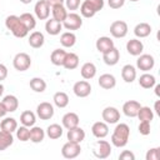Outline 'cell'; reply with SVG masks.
<instances>
[{
	"mask_svg": "<svg viewBox=\"0 0 160 160\" xmlns=\"http://www.w3.org/2000/svg\"><path fill=\"white\" fill-rule=\"evenodd\" d=\"M66 58V51L62 49H55L51 55H50V61L55 65V66H62L64 61Z\"/></svg>",
	"mask_w": 160,
	"mask_h": 160,
	"instance_id": "28",
	"label": "cell"
},
{
	"mask_svg": "<svg viewBox=\"0 0 160 160\" xmlns=\"http://www.w3.org/2000/svg\"><path fill=\"white\" fill-rule=\"evenodd\" d=\"M119 59H120V52H119V50H118L115 46L102 54V60H104V62H105L106 65H109V66L116 65V64L119 62Z\"/></svg>",
	"mask_w": 160,
	"mask_h": 160,
	"instance_id": "17",
	"label": "cell"
},
{
	"mask_svg": "<svg viewBox=\"0 0 160 160\" xmlns=\"http://www.w3.org/2000/svg\"><path fill=\"white\" fill-rule=\"evenodd\" d=\"M34 12L39 20H46L50 15V5L46 0H39L34 6Z\"/></svg>",
	"mask_w": 160,
	"mask_h": 160,
	"instance_id": "13",
	"label": "cell"
},
{
	"mask_svg": "<svg viewBox=\"0 0 160 160\" xmlns=\"http://www.w3.org/2000/svg\"><path fill=\"white\" fill-rule=\"evenodd\" d=\"M154 110L156 111V114H159V115H160V110H159V100H158V101H155V108H154Z\"/></svg>",
	"mask_w": 160,
	"mask_h": 160,
	"instance_id": "52",
	"label": "cell"
},
{
	"mask_svg": "<svg viewBox=\"0 0 160 160\" xmlns=\"http://www.w3.org/2000/svg\"><path fill=\"white\" fill-rule=\"evenodd\" d=\"M155 84H156V79L151 74L145 72L139 78V85L144 89H151V88H154Z\"/></svg>",
	"mask_w": 160,
	"mask_h": 160,
	"instance_id": "34",
	"label": "cell"
},
{
	"mask_svg": "<svg viewBox=\"0 0 160 160\" xmlns=\"http://www.w3.org/2000/svg\"><path fill=\"white\" fill-rule=\"evenodd\" d=\"M12 65L18 71H26L31 66V58L26 52H18L14 56Z\"/></svg>",
	"mask_w": 160,
	"mask_h": 160,
	"instance_id": "5",
	"label": "cell"
},
{
	"mask_svg": "<svg viewBox=\"0 0 160 160\" xmlns=\"http://www.w3.org/2000/svg\"><path fill=\"white\" fill-rule=\"evenodd\" d=\"M62 66L68 70L76 69L79 66V56L75 52H66V58H65V61H64Z\"/></svg>",
	"mask_w": 160,
	"mask_h": 160,
	"instance_id": "32",
	"label": "cell"
},
{
	"mask_svg": "<svg viewBox=\"0 0 160 160\" xmlns=\"http://www.w3.org/2000/svg\"><path fill=\"white\" fill-rule=\"evenodd\" d=\"M140 106L141 105H140L139 101H136V100H129V101L124 102V105H122V112L128 118H136Z\"/></svg>",
	"mask_w": 160,
	"mask_h": 160,
	"instance_id": "16",
	"label": "cell"
},
{
	"mask_svg": "<svg viewBox=\"0 0 160 160\" xmlns=\"http://www.w3.org/2000/svg\"><path fill=\"white\" fill-rule=\"evenodd\" d=\"M72 91L78 98H86L91 94V85L86 80L76 81L72 86Z\"/></svg>",
	"mask_w": 160,
	"mask_h": 160,
	"instance_id": "11",
	"label": "cell"
},
{
	"mask_svg": "<svg viewBox=\"0 0 160 160\" xmlns=\"http://www.w3.org/2000/svg\"><path fill=\"white\" fill-rule=\"evenodd\" d=\"M5 26L8 30L11 31V34L15 38H19V39L25 38L29 34V30L20 20V16H16V15H9L5 19Z\"/></svg>",
	"mask_w": 160,
	"mask_h": 160,
	"instance_id": "2",
	"label": "cell"
},
{
	"mask_svg": "<svg viewBox=\"0 0 160 160\" xmlns=\"http://www.w3.org/2000/svg\"><path fill=\"white\" fill-rule=\"evenodd\" d=\"M32 0H20V2H22V4H30Z\"/></svg>",
	"mask_w": 160,
	"mask_h": 160,
	"instance_id": "54",
	"label": "cell"
},
{
	"mask_svg": "<svg viewBox=\"0 0 160 160\" xmlns=\"http://www.w3.org/2000/svg\"><path fill=\"white\" fill-rule=\"evenodd\" d=\"M45 138V131L40 126H31L30 129V140L34 144H39L44 140Z\"/></svg>",
	"mask_w": 160,
	"mask_h": 160,
	"instance_id": "38",
	"label": "cell"
},
{
	"mask_svg": "<svg viewBox=\"0 0 160 160\" xmlns=\"http://www.w3.org/2000/svg\"><path fill=\"white\" fill-rule=\"evenodd\" d=\"M16 138L20 141H28L30 140V129L28 126H20L16 129Z\"/></svg>",
	"mask_w": 160,
	"mask_h": 160,
	"instance_id": "42",
	"label": "cell"
},
{
	"mask_svg": "<svg viewBox=\"0 0 160 160\" xmlns=\"http://www.w3.org/2000/svg\"><path fill=\"white\" fill-rule=\"evenodd\" d=\"M128 30H129L128 24L122 20H116V21L111 22V25H110V34L116 39L125 38L128 34Z\"/></svg>",
	"mask_w": 160,
	"mask_h": 160,
	"instance_id": "8",
	"label": "cell"
},
{
	"mask_svg": "<svg viewBox=\"0 0 160 160\" xmlns=\"http://www.w3.org/2000/svg\"><path fill=\"white\" fill-rule=\"evenodd\" d=\"M61 29H62V24L60 21H56L55 19L46 20V22H45V30L49 35H52V36L59 35Z\"/></svg>",
	"mask_w": 160,
	"mask_h": 160,
	"instance_id": "23",
	"label": "cell"
},
{
	"mask_svg": "<svg viewBox=\"0 0 160 160\" xmlns=\"http://www.w3.org/2000/svg\"><path fill=\"white\" fill-rule=\"evenodd\" d=\"M98 82H99L100 88H102V89H105V90H110V89L115 88V85H116V79H115V76L111 75V74H102V75H100Z\"/></svg>",
	"mask_w": 160,
	"mask_h": 160,
	"instance_id": "21",
	"label": "cell"
},
{
	"mask_svg": "<svg viewBox=\"0 0 160 160\" xmlns=\"http://www.w3.org/2000/svg\"><path fill=\"white\" fill-rule=\"evenodd\" d=\"M52 100H54V104H55L58 108H60V109H64V108H66V106L69 105V96H68V94L64 92V91H58V92H55Z\"/></svg>",
	"mask_w": 160,
	"mask_h": 160,
	"instance_id": "35",
	"label": "cell"
},
{
	"mask_svg": "<svg viewBox=\"0 0 160 160\" xmlns=\"http://www.w3.org/2000/svg\"><path fill=\"white\" fill-rule=\"evenodd\" d=\"M50 139L56 140L59 138H61L62 135V126H60L59 124H50L46 128V132H45Z\"/></svg>",
	"mask_w": 160,
	"mask_h": 160,
	"instance_id": "37",
	"label": "cell"
},
{
	"mask_svg": "<svg viewBox=\"0 0 160 160\" xmlns=\"http://www.w3.org/2000/svg\"><path fill=\"white\" fill-rule=\"evenodd\" d=\"M138 130H139V132H140L141 135H149V134H150V130H151V128H150V121H140Z\"/></svg>",
	"mask_w": 160,
	"mask_h": 160,
	"instance_id": "44",
	"label": "cell"
},
{
	"mask_svg": "<svg viewBox=\"0 0 160 160\" xmlns=\"http://www.w3.org/2000/svg\"><path fill=\"white\" fill-rule=\"evenodd\" d=\"M92 154L98 159H106L111 154V145L106 140H98L92 145Z\"/></svg>",
	"mask_w": 160,
	"mask_h": 160,
	"instance_id": "4",
	"label": "cell"
},
{
	"mask_svg": "<svg viewBox=\"0 0 160 160\" xmlns=\"http://www.w3.org/2000/svg\"><path fill=\"white\" fill-rule=\"evenodd\" d=\"M1 102L4 104V106H5L8 112H14L19 108V100H18V98L15 95H6V96H4Z\"/></svg>",
	"mask_w": 160,
	"mask_h": 160,
	"instance_id": "25",
	"label": "cell"
},
{
	"mask_svg": "<svg viewBox=\"0 0 160 160\" xmlns=\"http://www.w3.org/2000/svg\"><path fill=\"white\" fill-rule=\"evenodd\" d=\"M31 90H34L35 92H44L46 89V82L44 79L41 78H32L29 82Z\"/></svg>",
	"mask_w": 160,
	"mask_h": 160,
	"instance_id": "41",
	"label": "cell"
},
{
	"mask_svg": "<svg viewBox=\"0 0 160 160\" xmlns=\"http://www.w3.org/2000/svg\"><path fill=\"white\" fill-rule=\"evenodd\" d=\"M45 42V38H44V34L40 32V31H32L29 36V45L34 49H39L44 45Z\"/></svg>",
	"mask_w": 160,
	"mask_h": 160,
	"instance_id": "24",
	"label": "cell"
},
{
	"mask_svg": "<svg viewBox=\"0 0 160 160\" xmlns=\"http://www.w3.org/2000/svg\"><path fill=\"white\" fill-rule=\"evenodd\" d=\"M35 121H36V115L30 111V110H25L21 112L20 115V122L24 125V126H28V128H31L35 125Z\"/></svg>",
	"mask_w": 160,
	"mask_h": 160,
	"instance_id": "33",
	"label": "cell"
},
{
	"mask_svg": "<svg viewBox=\"0 0 160 160\" xmlns=\"http://www.w3.org/2000/svg\"><path fill=\"white\" fill-rule=\"evenodd\" d=\"M121 78L125 82H132L135 79H136V69L135 66L130 65V64H126L122 66L121 69Z\"/></svg>",
	"mask_w": 160,
	"mask_h": 160,
	"instance_id": "22",
	"label": "cell"
},
{
	"mask_svg": "<svg viewBox=\"0 0 160 160\" xmlns=\"http://www.w3.org/2000/svg\"><path fill=\"white\" fill-rule=\"evenodd\" d=\"M108 4L111 9H120L121 6H124L125 0H108Z\"/></svg>",
	"mask_w": 160,
	"mask_h": 160,
	"instance_id": "47",
	"label": "cell"
},
{
	"mask_svg": "<svg viewBox=\"0 0 160 160\" xmlns=\"http://www.w3.org/2000/svg\"><path fill=\"white\" fill-rule=\"evenodd\" d=\"M95 46H96V50H98L99 52L104 54V52H106L108 50L112 49L115 45H114V41H112L109 36H100V38L96 40Z\"/></svg>",
	"mask_w": 160,
	"mask_h": 160,
	"instance_id": "19",
	"label": "cell"
},
{
	"mask_svg": "<svg viewBox=\"0 0 160 160\" xmlns=\"http://www.w3.org/2000/svg\"><path fill=\"white\" fill-rule=\"evenodd\" d=\"M80 152H81V148H80V144L78 142L68 141L61 148V155L65 159H75L80 155Z\"/></svg>",
	"mask_w": 160,
	"mask_h": 160,
	"instance_id": "6",
	"label": "cell"
},
{
	"mask_svg": "<svg viewBox=\"0 0 160 160\" xmlns=\"http://www.w3.org/2000/svg\"><path fill=\"white\" fill-rule=\"evenodd\" d=\"M12 142H14L12 132L0 130V151L6 150L9 146H11V145H12Z\"/></svg>",
	"mask_w": 160,
	"mask_h": 160,
	"instance_id": "29",
	"label": "cell"
},
{
	"mask_svg": "<svg viewBox=\"0 0 160 160\" xmlns=\"http://www.w3.org/2000/svg\"><path fill=\"white\" fill-rule=\"evenodd\" d=\"M126 50L130 55L132 56H139L140 54H142L144 50V44L141 40L139 39H130L126 42Z\"/></svg>",
	"mask_w": 160,
	"mask_h": 160,
	"instance_id": "14",
	"label": "cell"
},
{
	"mask_svg": "<svg viewBox=\"0 0 160 160\" xmlns=\"http://www.w3.org/2000/svg\"><path fill=\"white\" fill-rule=\"evenodd\" d=\"M130 1H132V2H136V1H139V0H130Z\"/></svg>",
	"mask_w": 160,
	"mask_h": 160,
	"instance_id": "55",
	"label": "cell"
},
{
	"mask_svg": "<svg viewBox=\"0 0 160 160\" xmlns=\"http://www.w3.org/2000/svg\"><path fill=\"white\" fill-rule=\"evenodd\" d=\"M80 4H81L80 0H65V8H66V10H71V11L78 10L80 8Z\"/></svg>",
	"mask_w": 160,
	"mask_h": 160,
	"instance_id": "45",
	"label": "cell"
},
{
	"mask_svg": "<svg viewBox=\"0 0 160 160\" xmlns=\"http://www.w3.org/2000/svg\"><path fill=\"white\" fill-rule=\"evenodd\" d=\"M2 94H4V85L0 82V96H2Z\"/></svg>",
	"mask_w": 160,
	"mask_h": 160,
	"instance_id": "53",
	"label": "cell"
},
{
	"mask_svg": "<svg viewBox=\"0 0 160 160\" xmlns=\"http://www.w3.org/2000/svg\"><path fill=\"white\" fill-rule=\"evenodd\" d=\"M51 14H52V19L62 22L68 15V10L64 5H54L51 6Z\"/></svg>",
	"mask_w": 160,
	"mask_h": 160,
	"instance_id": "30",
	"label": "cell"
},
{
	"mask_svg": "<svg viewBox=\"0 0 160 160\" xmlns=\"http://www.w3.org/2000/svg\"><path fill=\"white\" fill-rule=\"evenodd\" d=\"M154 86H155V94H156V96H160V91H159L160 90V85H156L155 84Z\"/></svg>",
	"mask_w": 160,
	"mask_h": 160,
	"instance_id": "51",
	"label": "cell"
},
{
	"mask_svg": "<svg viewBox=\"0 0 160 160\" xmlns=\"http://www.w3.org/2000/svg\"><path fill=\"white\" fill-rule=\"evenodd\" d=\"M119 159L120 160H135V155L132 151L130 150H124L120 155H119Z\"/></svg>",
	"mask_w": 160,
	"mask_h": 160,
	"instance_id": "46",
	"label": "cell"
},
{
	"mask_svg": "<svg viewBox=\"0 0 160 160\" xmlns=\"http://www.w3.org/2000/svg\"><path fill=\"white\" fill-rule=\"evenodd\" d=\"M6 76H8V68L4 64H0V82L5 80Z\"/></svg>",
	"mask_w": 160,
	"mask_h": 160,
	"instance_id": "48",
	"label": "cell"
},
{
	"mask_svg": "<svg viewBox=\"0 0 160 160\" xmlns=\"http://www.w3.org/2000/svg\"><path fill=\"white\" fill-rule=\"evenodd\" d=\"M134 34H135L136 38H140V39L149 36L151 34V26H150V24H148V22H139L134 28Z\"/></svg>",
	"mask_w": 160,
	"mask_h": 160,
	"instance_id": "27",
	"label": "cell"
},
{
	"mask_svg": "<svg viewBox=\"0 0 160 160\" xmlns=\"http://www.w3.org/2000/svg\"><path fill=\"white\" fill-rule=\"evenodd\" d=\"M76 42V35L72 31H65L60 36V44L64 48H72Z\"/></svg>",
	"mask_w": 160,
	"mask_h": 160,
	"instance_id": "31",
	"label": "cell"
},
{
	"mask_svg": "<svg viewBox=\"0 0 160 160\" xmlns=\"http://www.w3.org/2000/svg\"><path fill=\"white\" fill-rule=\"evenodd\" d=\"M154 65H155V59L150 54H140L138 60H136L138 69L141 71H145V72L151 70L154 68Z\"/></svg>",
	"mask_w": 160,
	"mask_h": 160,
	"instance_id": "9",
	"label": "cell"
},
{
	"mask_svg": "<svg viewBox=\"0 0 160 160\" xmlns=\"http://www.w3.org/2000/svg\"><path fill=\"white\" fill-rule=\"evenodd\" d=\"M146 160H159L160 159V148H151L145 155Z\"/></svg>",
	"mask_w": 160,
	"mask_h": 160,
	"instance_id": "43",
	"label": "cell"
},
{
	"mask_svg": "<svg viewBox=\"0 0 160 160\" xmlns=\"http://www.w3.org/2000/svg\"><path fill=\"white\" fill-rule=\"evenodd\" d=\"M101 116L106 124H116L120 120V111L114 106H106L102 110Z\"/></svg>",
	"mask_w": 160,
	"mask_h": 160,
	"instance_id": "12",
	"label": "cell"
},
{
	"mask_svg": "<svg viewBox=\"0 0 160 160\" xmlns=\"http://www.w3.org/2000/svg\"><path fill=\"white\" fill-rule=\"evenodd\" d=\"M46 1L50 5V8L54 5H64V2H65V0H46Z\"/></svg>",
	"mask_w": 160,
	"mask_h": 160,
	"instance_id": "49",
	"label": "cell"
},
{
	"mask_svg": "<svg viewBox=\"0 0 160 160\" xmlns=\"http://www.w3.org/2000/svg\"><path fill=\"white\" fill-rule=\"evenodd\" d=\"M66 136H68V140H69V141L80 144V142L85 139V131H84L81 128H79V126H75V128L68 130Z\"/></svg>",
	"mask_w": 160,
	"mask_h": 160,
	"instance_id": "20",
	"label": "cell"
},
{
	"mask_svg": "<svg viewBox=\"0 0 160 160\" xmlns=\"http://www.w3.org/2000/svg\"><path fill=\"white\" fill-rule=\"evenodd\" d=\"M6 109H5V106H4V104L2 102H0V119L1 118H4L5 115H6Z\"/></svg>",
	"mask_w": 160,
	"mask_h": 160,
	"instance_id": "50",
	"label": "cell"
},
{
	"mask_svg": "<svg viewBox=\"0 0 160 160\" xmlns=\"http://www.w3.org/2000/svg\"><path fill=\"white\" fill-rule=\"evenodd\" d=\"M62 26L66 29V30H78L81 28L82 25V19L79 14L76 12H70L66 15L65 20L61 22Z\"/></svg>",
	"mask_w": 160,
	"mask_h": 160,
	"instance_id": "7",
	"label": "cell"
},
{
	"mask_svg": "<svg viewBox=\"0 0 160 160\" xmlns=\"http://www.w3.org/2000/svg\"><path fill=\"white\" fill-rule=\"evenodd\" d=\"M91 132L98 139H104L109 134V126L105 121H96L91 126Z\"/></svg>",
	"mask_w": 160,
	"mask_h": 160,
	"instance_id": "15",
	"label": "cell"
},
{
	"mask_svg": "<svg viewBox=\"0 0 160 160\" xmlns=\"http://www.w3.org/2000/svg\"><path fill=\"white\" fill-rule=\"evenodd\" d=\"M80 74L85 80H90L96 75V66L94 62H85L81 69H80Z\"/></svg>",
	"mask_w": 160,
	"mask_h": 160,
	"instance_id": "26",
	"label": "cell"
},
{
	"mask_svg": "<svg viewBox=\"0 0 160 160\" xmlns=\"http://www.w3.org/2000/svg\"><path fill=\"white\" fill-rule=\"evenodd\" d=\"M140 121H150L154 119V112H152V109H150L149 106H140L139 111H138V115Z\"/></svg>",
	"mask_w": 160,
	"mask_h": 160,
	"instance_id": "39",
	"label": "cell"
},
{
	"mask_svg": "<svg viewBox=\"0 0 160 160\" xmlns=\"http://www.w3.org/2000/svg\"><path fill=\"white\" fill-rule=\"evenodd\" d=\"M79 121H80V119H79L78 114L71 112V111H70V112H66V114L62 116V119H61L62 126H64L66 130L72 129V128H75V126H79Z\"/></svg>",
	"mask_w": 160,
	"mask_h": 160,
	"instance_id": "18",
	"label": "cell"
},
{
	"mask_svg": "<svg viewBox=\"0 0 160 160\" xmlns=\"http://www.w3.org/2000/svg\"><path fill=\"white\" fill-rule=\"evenodd\" d=\"M0 129L4 131L14 132L18 129V121L14 118H4V120H1L0 122Z\"/></svg>",
	"mask_w": 160,
	"mask_h": 160,
	"instance_id": "36",
	"label": "cell"
},
{
	"mask_svg": "<svg viewBox=\"0 0 160 160\" xmlns=\"http://www.w3.org/2000/svg\"><path fill=\"white\" fill-rule=\"evenodd\" d=\"M20 20L22 21V24L26 26V29L30 31V30H34L35 26H36V20H35V16L30 12H24L20 15Z\"/></svg>",
	"mask_w": 160,
	"mask_h": 160,
	"instance_id": "40",
	"label": "cell"
},
{
	"mask_svg": "<svg viewBox=\"0 0 160 160\" xmlns=\"http://www.w3.org/2000/svg\"><path fill=\"white\" fill-rule=\"evenodd\" d=\"M130 138V128L128 124L120 122L115 126L111 134V144L116 148H124Z\"/></svg>",
	"mask_w": 160,
	"mask_h": 160,
	"instance_id": "1",
	"label": "cell"
},
{
	"mask_svg": "<svg viewBox=\"0 0 160 160\" xmlns=\"http://www.w3.org/2000/svg\"><path fill=\"white\" fill-rule=\"evenodd\" d=\"M105 2L104 0H84L80 4V14L84 18H92L98 11L102 10Z\"/></svg>",
	"mask_w": 160,
	"mask_h": 160,
	"instance_id": "3",
	"label": "cell"
},
{
	"mask_svg": "<svg viewBox=\"0 0 160 160\" xmlns=\"http://www.w3.org/2000/svg\"><path fill=\"white\" fill-rule=\"evenodd\" d=\"M36 115L41 120H50L54 116V106L48 101H42L36 106Z\"/></svg>",
	"mask_w": 160,
	"mask_h": 160,
	"instance_id": "10",
	"label": "cell"
}]
</instances>
